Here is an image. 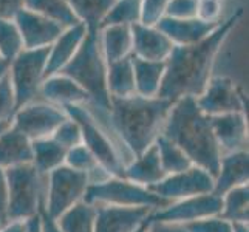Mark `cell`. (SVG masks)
Returning a JSON list of instances; mask_svg holds the SVG:
<instances>
[{
    "label": "cell",
    "mask_w": 249,
    "mask_h": 232,
    "mask_svg": "<svg viewBox=\"0 0 249 232\" xmlns=\"http://www.w3.org/2000/svg\"><path fill=\"white\" fill-rule=\"evenodd\" d=\"M221 212V196L213 192L189 196V198L177 200L167 204L166 208L153 211L147 221H166L187 225L196 220L220 215Z\"/></svg>",
    "instance_id": "8fae6325"
},
{
    "label": "cell",
    "mask_w": 249,
    "mask_h": 232,
    "mask_svg": "<svg viewBox=\"0 0 249 232\" xmlns=\"http://www.w3.org/2000/svg\"><path fill=\"white\" fill-rule=\"evenodd\" d=\"M25 232H42V220H40V212L36 214L34 217L27 220V229Z\"/></svg>",
    "instance_id": "bcb514c9"
},
{
    "label": "cell",
    "mask_w": 249,
    "mask_h": 232,
    "mask_svg": "<svg viewBox=\"0 0 249 232\" xmlns=\"http://www.w3.org/2000/svg\"><path fill=\"white\" fill-rule=\"evenodd\" d=\"M153 194L167 201H177L189 196L213 192V177L201 167L191 166L183 172L170 174L155 186L149 187Z\"/></svg>",
    "instance_id": "7c38bea8"
},
{
    "label": "cell",
    "mask_w": 249,
    "mask_h": 232,
    "mask_svg": "<svg viewBox=\"0 0 249 232\" xmlns=\"http://www.w3.org/2000/svg\"><path fill=\"white\" fill-rule=\"evenodd\" d=\"M96 206L79 201L56 220L61 232H94Z\"/></svg>",
    "instance_id": "f1b7e54d"
},
{
    "label": "cell",
    "mask_w": 249,
    "mask_h": 232,
    "mask_svg": "<svg viewBox=\"0 0 249 232\" xmlns=\"http://www.w3.org/2000/svg\"><path fill=\"white\" fill-rule=\"evenodd\" d=\"M23 8V0H0V20H13Z\"/></svg>",
    "instance_id": "60d3db41"
},
{
    "label": "cell",
    "mask_w": 249,
    "mask_h": 232,
    "mask_svg": "<svg viewBox=\"0 0 249 232\" xmlns=\"http://www.w3.org/2000/svg\"><path fill=\"white\" fill-rule=\"evenodd\" d=\"M98 34H99L102 54H104L107 64L121 61L124 57L132 56V48H133L132 27L113 25V27L101 28Z\"/></svg>",
    "instance_id": "cb8c5ba5"
},
{
    "label": "cell",
    "mask_w": 249,
    "mask_h": 232,
    "mask_svg": "<svg viewBox=\"0 0 249 232\" xmlns=\"http://www.w3.org/2000/svg\"><path fill=\"white\" fill-rule=\"evenodd\" d=\"M14 113H16V98L13 93L10 77L6 74L0 79V121H11Z\"/></svg>",
    "instance_id": "74e56055"
},
{
    "label": "cell",
    "mask_w": 249,
    "mask_h": 232,
    "mask_svg": "<svg viewBox=\"0 0 249 232\" xmlns=\"http://www.w3.org/2000/svg\"><path fill=\"white\" fill-rule=\"evenodd\" d=\"M8 206L6 221L28 220L40 212L45 203L47 175H42L33 164L6 169Z\"/></svg>",
    "instance_id": "5b68a950"
},
{
    "label": "cell",
    "mask_w": 249,
    "mask_h": 232,
    "mask_svg": "<svg viewBox=\"0 0 249 232\" xmlns=\"http://www.w3.org/2000/svg\"><path fill=\"white\" fill-rule=\"evenodd\" d=\"M141 17V0H115V3L104 16L99 30L113 25H125L132 27L135 23H140Z\"/></svg>",
    "instance_id": "1f68e13d"
},
{
    "label": "cell",
    "mask_w": 249,
    "mask_h": 232,
    "mask_svg": "<svg viewBox=\"0 0 249 232\" xmlns=\"http://www.w3.org/2000/svg\"><path fill=\"white\" fill-rule=\"evenodd\" d=\"M64 110L68 116L79 124L82 144L94 155L99 164L111 177H124L125 162L123 160L121 150L110 138L107 128H104V125L93 115L89 106H68Z\"/></svg>",
    "instance_id": "8992f818"
},
{
    "label": "cell",
    "mask_w": 249,
    "mask_h": 232,
    "mask_svg": "<svg viewBox=\"0 0 249 232\" xmlns=\"http://www.w3.org/2000/svg\"><path fill=\"white\" fill-rule=\"evenodd\" d=\"M8 68H10V62L6 61H0V79H2L3 76L8 74Z\"/></svg>",
    "instance_id": "7dc6e473"
},
{
    "label": "cell",
    "mask_w": 249,
    "mask_h": 232,
    "mask_svg": "<svg viewBox=\"0 0 249 232\" xmlns=\"http://www.w3.org/2000/svg\"><path fill=\"white\" fill-rule=\"evenodd\" d=\"M249 181V155L248 150L221 155L220 167L213 177V194L223 195Z\"/></svg>",
    "instance_id": "ffe728a7"
},
{
    "label": "cell",
    "mask_w": 249,
    "mask_h": 232,
    "mask_svg": "<svg viewBox=\"0 0 249 232\" xmlns=\"http://www.w3.org/2000/svg\"><path fill=\"white\" fill-rule=\"evenodd\" d=\"M220 217L231 223H248L249 218V187L238 186L221 195Z\"/></svg>",
    "instance_id": "4dcf8cb0"
},
{
    "label": "cell",
    "mask_w": 249,
    "mask_h": 232,
    "mask_svg": "<svg viewBox=\"0 0 249 232\" xmlns=\"http://www.w3.org/2000/svg\"><path fill=\"white\" fill-rule=\"evenodd\" d=\"M10 125H11V121H0V136H2V133H3Z\"/></svg>",
    "instance_id": "681fc988"
},
{
    "label": "cell",
    "mask_w": 249,
    "mask_h": 232,
    "mask_svg": "<svg viewBox=\"0 0 249 232\" xmlns=\"http://www.w3.org/2000/svg\"><path fill=\"white\" fill-rule=\"evenodd\" d=\"M234 232H249L248 223H234Z\"/></svg>",
    "instance_id": "c3c4849f"
},
{
    "label": "cell",
    "mask_w": 249,
    "mask_h": 232,
    "mask_svg": "<svg viewBox=\"0 0 249 232\" xmlns=\"http://www.w3.org/2000/svg\"><path fill=\"white\" fill-rule=\"evenodd\" d=\"M167 174L160 161L157 145L153 144L144 153L133 157L124 167V178L135 184L150 187L164 179Z\"/></svg>",
    "instance_id": "7402d4cb"
},
{
    "label": "cell",
    "mask_w": 249,
    "mask_h": 232,
    "mask_svg": "<svg viewBox=\"0 0 249 232\" xmlns=\"http://www.w3.org/2000/svg\"><path fill=\"white\" fill-rule=\"evenodd\" d=\"M42 101L65 108L68 106H89L90 98L78 84L61 73L48 76L40 89Z\"/></svg>",
    "instance_id": "d6986e66"
},
{
    "label": "cell",
    "mask_w": 249,
    "mask_h": 232,
    "mask_svg": "<svg viewBox=\"0 0 249 232\" xmlns=\"http://www.w3.org/2000/svg\"><path fill=\"white\" fill-rule=\"evenodd\" d=\"M33 147V160L31 164L39 174L48 175L50 172L65 164V153L67 150L59 145L53 138H42L31 141Z\"/></svg>",
    "instance_id": "4316f807"
},
{
    "label": "cell",
    "mask_w": 249,
    "mask_h": 232,
    "mask_svg": "<svg viewBox=\"0 0 249 232\" xmlns=\"http://www.w3.org/2000/svg\"><path fill=\"white\" fill-rule=\"evenodd\" d=\"M155 145L158 149L161 166L167 175L177 174V172H183L192 166V162L186 157V153L179 149L177 144L167 140L164 135L158 136L155 141Z\"/></svg>",
    "instance_id": "d6a6232c"
},
{
    "label": "cell",
    "mask_w": 249,
    "mask_h": 232,
    "mask_svg": "<svg viewBox=\"0 0 249 232\" xmlns=\"http://www.w3.org/2000/svg\"><path fill=\"white\" fill-rule=\"evenodd\" d=\"M89 186L87 174L62 164L47 175L45 203L42 209L47 212V215L57 220L71 206L84 200Z\"/></svg>",
    "instance_id": "9c48e42d"
},
{
    "label": "cell",
    "mask_w": 249,
    "mask_h": 232,
    "mask_svg": "<svg viewBox=\"0 0 249 232\" xmlns=\"http://www.w3.org/2000/svg\"><path fill=\"white\" fill-rule=\"evenodd\" d=\"M31 140L10 125L0 136V167L10 169L16 166L31 164Z\"/></svg>",
    "instance_id": "603a6c76"
},
{
    "label": "cell",
    "mask_w": 249,
    "mask_h": 232,
    "mask_svg": "<svg viewBox=\"0 0 249 232\" xmlns=\"http://www.w3.org/2000/svg\"><path fill=\"white\" fill-rule=\"evenodd\" d=\"M211 125L223 155L248 150V119L245 113L211 116Z\"/></svg>",
    "instance_id": "2e32d148"
},
{
    "label": "cell",
    "mask_w": 249,
    "mask_h": 232,
    "mask_svg": "<svg viewBox=\"0 0 249 232\" xmlns=\"http://www.w3.org/2000/svg\"><path fill=\"white\" fill-rule=\"evenodd\" d=\"M5 225V220L2 218V217H0V229H2V226Z\"/></svg>",
    "instance_id": "816d5d0a"
},
{
    "label": "cell",
    "mask_w": 249,
    "mask_h": 232,
    "mask_svg": "<svg viewBox=\"0 0 249 232\" xmlns=\"http://www.w3.org/2000/svg\"><path fill=\"white\" fill-rule=\"evenodd\" d=\"M245 10L237 8L223 19L215 31L194 45H174L166 59L158 98L175 102L181 98H198L212 77L221 47L242 22Z\"/></svg>",
    "instance_id": "6da1fadb"
},
{
    "label": "cell",
    "mask_w": 249,
    "mask_h": 232,
    "mask_svg": "<svg viewBox=\"0 0 249 232\" xmlns=\"http://www.w3.org/2000/svg\"><path fill=\"white\" fill-rule=\"evenodd\" d=\"M152 212L149 208L96 204L94 232H135L147 223Z\"/></svg>",
    "instance_id": "9a60e30c"
},
{
    "label": "cell",
    "mask_w": 249,
    "mask_h": 232,
    "mask_svg": "<svg viewBox=\"0 0 249 232\" xmlns=\"http://www.w3.org/2000/svg\"><path fill=\"white\" fill-rule=\"evenodd\" d=\"M107 90L110 99H123L136 94L132 56L107 64Z\"/></svg>",
    "instance_id": "484cf974"
},
{
    "label": "cell",
    "mask_w": 249,
    "mask_h": 232,
    "mask_svg": "<svg viewBox=\"0 0 249 232\" xmlns=\"http://www.w3.org/2000/svg\"><path fill=\"white\" fill-rule=\"evenodd\" d=\"M67 118L68 115L64 108L48 104L45 101H33L16 110L11 118V125L31 141H36L51 138V135Z\"/></svg>",
    "instance_id": "30bf717a"
},
{
    "label": "cell",
    "mask_w": 249,
    "mask_h": 232,
    "mask_svg": "<svg viewBox=\"0 0 249 232\" xmlns=\"http://www.w3.org/2000/svg\"><path fill=\"white\" fill-rule=\"evenodd\" d=\"M14 23L19 28V33L23 40L25 50H39L48 48L53 45V42L61 36L62 31L67 30L59 23L47 19V17L36 14L27 8L14 16Z\"/></svg>",
    "instance_id": "5bb4252c"
},
{
    "label": "cell",
    "mask_w": 249,
    "mask_h": 232,
    "mask_svg": "<svg viewBox=\"0 0 249 232\" xmlns=\"http://www.w3.org/2000/svg\"><path fill=\"white\" fill-rule=\"evenodd\" d=\"M48 48L23 50L10 62L8 77L16 98V110L37 101L40 96L42 84L45 81Z\"/></svg>",
    "instance_id": "ba28073f"
},
{
    "label": "cell",
    "mask_w": 249,
    "mask_h": 232,
    "mask_svg": "<svg viewBox=\"0 0 249 232\" xmlns=\"http://www.w3.org/2000/svg\"><path fill=\"white\" fill-rule=\"evenodd\" d=\"M172 104L174 102L162 98H142L138 94L110 99V125L132 158L155 144Z\"/></svg>",
    "instance_id": "3957f363"
},
{
    "label": "cell",
    "mask_w": 249,
    "mask_h": 232,
    "mask_svg": "<svg viewBox=\"0 0 249 232\" xmlns=\"http://www.w3.org/2000/svg\"><path fill=\"white\" fill-rule=\"evenodd\" d=\"M90 204L125 206V208H149L152 211L166 208L170 201L153 194L149 187L135 184L124 177H110L102 183L90 184L84 195Z\"/></svg>",
    "instance_id": "52a82bcc"
},
{
    "label": "cell",
    "mask_w": 249,
    "mask_h": 232,
    "mask_svg": "<svg viewBox=\"0 0 249 232\" xmlns=\"http://www.w3.org/2000/svg\"><path fill=\"white\" fill-rule=\"evenodd\" d=\"M133 48L132 54L144 61L166 62L174 44L170 39L157 27H145L142 23L132 25Z\"/></svg>",
    "instance_id": "e0dca14e"
},
{
    "label": "cell",
    "mask_w": 249,
    "mask_h": 232,
    "mask_svg": "<svg viewBox=\"0 0 249 232\" xmlns=\"http://www.w3.org/2000/svg\"><path fill=\"white\" fill-rule=\"evenodd\" d=\"M25 229H27V220H11L5 223L0 232H25Z\"/></svg>",
    "instance_id": "f6af8a7d"
},
{
    "label": "cell",
    "mask_w": 249,
    "mask_h": 232,
    "mask_svg": "<svg viewBox=\"0 0 249 232\" xmlns=\"http://www.w3.org/2000/svg\"><path fill=\"white\" fill-rule=\"evenodd\" d=\"M220 23H208L200 20L198 17L172 19L164 16L155 27L164 33L174 45H194L208 37L212 31H215Z\"/></svg>",
    "instance_id": "ac0fdd59"
},
{
    "label": "cell",
    "mask_w": 249,
    "mask_h": 232,
    "mask_svg": "<svg viewBox=\"0 0 249 232\" xmlns=\"http://www.w3.org/2000/svg\"><path fill=\"white\" fill-rule=\"evenodd\" d=\"M23 50V40L14 20H0V59L11 62Z\"/></svg>",
    "instance_id": "836d02e7"
},
{
    "label": "cell",
    "mask_w": 249,
    "mask_h": 232,
    "mask_svg": "<svg viewBox=\"0 0 249 232\" xmlns=\"http://www.w3.org/2000/svg\"><path fill=\"white\" fill-rule=\"evenodd\" d=\"M51 138H53L59 145H62L65 150H70V149L76 147V145L82 144L81 127L74 119L68 116L65 121L56 128L54 133L51 135Z\"/></svg>",
    "instance_id": "e575fe53"
},
{
    "label": "cell",
    "mask_w": 249,
    "mask_h": 232,
    "mask_svg": "<svg viewBox=\"0 0 249 232\" xmlns=\"http://www.w3.org/2000/svg\"><path fill=\"white\" fill-rule=\"evenodd\" d=\"M87 34V28L82 23L74 25L71 28H67L62 31L53 45L48 48L47 67H45V79L48 76L57 74L62 68L71 61L76 51L79 50L82 40Z\"/></svg>",
    "instance_id": "44dd1931"
},
{
    "label": "cell",
    "mask_w": 249,
    "mask_h": 232,
    "mask_svg": "<svg viewBox=\"0 0 249 232\" xmlns=\"http://www.w3.org/2000/svg\"><path fill=\"white\" fill-rule=\"evenodd\" d=\"M189 232H234V223H231L220 215L196 220L184 225Z\"/></svg>",
    "instance_id": "8d00e7d4"
},
{
    "label": "cell",
    "mask_w": 249,
    "mask_h": 232,
    "mask_svg": "<svg viewBox=\"0 0 249 232\" xmlns=\"http://www.w3.org/2000/svg\"><path fill=\"white\" fill-rule=\"evenodd\" d=\"M67 3L87 31L98 33L102 19L115 0H67Z\"/></svg>",
    "instance_id": "f546056e"
},
{
    "label": "cell",
    "mask_w": 249,
    "mask_h": 232,
    "mask_svg": "<svg viewBox=\"0 0 249 232\" xmlns=\"http://www.w3.org/2000/svg\"><path fill=\"white\" fill-rule=\"evenodd\" d=\"M59 73L73 79L89 94V107L98 108L102 116H108L110 96L107 90V62L102 54L98 33L87 31L79 50Z\"/></svg>",
    "instance_id": "277c9868"
},
{
    "label": "cell",
    "mask_w": 249,
    "mask_h": 232,
    "mask_svg": "<svg viewBox=\"0 0 249 232\" xmlns=\"http://www.w3.org/2000/svg\"><path fill=\"white\" fill-rule=\"evenodd\" d=\"M196 104L208 116L226 113H245L246 101L232 79L212 76L204 91L196 98Z\"/></svg>",
    "instance_id": "4fadbf2b"
},
{
    "label": "cell",
    "mask_w": 249,
    "mask_h": 232,
    "mask_svg": "<svg viewBox=\"0 0 249 232\" xmlns=\"http://www.w3.org/2000/svg\"><path fill=\"white\" fill-rule=\"evenodd\" d=\"M198 10V0H169L166 17L172 19H194Z\"/></svg>",
    "instance_id": "f35d334b"
},
{
    "label": "cell",
    "mask_w": 249,
    "mask_h": 232,
    "mask_svg": "<svg viewBox=\"0 0 249 232\" xmlns=\"http://www.w3.org/2000/svg\"><path fill=\"white\" fill-rule=\"evenodd\" d=\"M145 229H147V223H144V225L140 229H136L135 232H145Z\"/></svg>",
    "instance_id": "f907efd6"
},
{
    "label": "cell",
    "mask_w": 249,
    "mask_h": 232,
    "mask_svg": "<svg viewBox=\"0 0 249 232\" xmlns=\"http://www.w3.org/2000/svg\"><path fill=\"white\" fill-rule=\"evenodd\" d=\"M167 5L169 0H141L140 23L145 25V27H155L166 16Z\"/></svg>",
    "instance_id": "d590c367"
},
{
    "label": "cell",
    "mask_w": 249,
    "mask_h": 232,
    "mask_svg": "<svg viewBox=\"0 0 249 232\" xmlns=\"http://www.w3.org/2000/svg\"><path fill=\"white\" fill-rule=\"evenodd\" d=\"M133 74H135V91L142 98H158L162 77H164V62L144 61L132 54Z\"/></svg>",
    "instance_id": "d4e9b609"
},
{
    "label": "cell",
    "mask_w": 249,
    "mask_h": 232,
    "mask_svg": "<svg viewBox=\"0 0 249 232\" xmlns=\"http://www.w3.org/2000/svg\"><path fill=\"white\" fill-rule=\"evenodd\" d=\"M145 232H189L184 225L178 223H166V221H147Z\"/></svg>",
    "instance_id": "b9f144b4"
},
{
    "label": "cell",
    "mask_w": 249,
    "mask_h": 232,
    "mask_svg": "<svg viewBox=\"0 0 249 232\" xmlns=\"http://www.w3.org/2000/svg\"><path fill=\"white\" fill-rule=\"evenodd\" d=\"M196 17L208 23H220L223 17V0H198Z\"/></svg>",
    "instance_id": "ab89813d"
},
{
    "label": "cell",
    "mask_w": 249,
    "mask_h": 232,
    "mask_svg": "<svg viewBox=\"0 0 249 232\" xmlns=\"http://www.w3.org/2000/svg\"><path fill=\"white\" fill-rule=\"evenodd\" d=\"M23 8L47 17L64 28H71L81 23L67 0H23Z\"/></svg>",
    "instance_id": "83f0119b"
},
{
    "label": "cell",
    "mask_w": 249,
    "mask_h": 232,
    "mask_svg": "<svg viewBox=\"0 0 249 232\" xmlns=\"http://www.w3.org/2000/svg\"><path fill=\"white\" fill-rule=\"evenodd\" d=\"M40 220H42V232H61L54 218L47 215L44 209H40Z\"/></svg>",
    "instance_id": "ee69618b"
},
{
    "label": "cell",
    "mask_w": 249,
    "mask_h": 232,
    "mask_svg": "<svg viewBox=\"0 0 249 232\" xmlns=\"http://www.w3.org/2000/svg\"><path fill=\"white\" fill-rule=\"evenodd\" d=\"M6 206H8V183L6 172L0 167V217L6 223Z\"/></svg>",
    "instance_id": "7bdbcfd3"
},
{
    "label": "cell",
    "mask_w": 249,
    "mask_h": 232,
    "mask_svg": "<svg viewBox=\"0 0 249 232\" xmlns=\"http://www.w3.org/2000/svg\"><path fill=\"white\" fill-rule=\"evenodd\" d=\"M161 135L177 144L192 166L217 175L223 153L212 132L211 116L203 113L195 98L186 96L172 104Z\"/></svg>",
    "instance_id": "7a4b0ae2"
},
{
    "label": "cell",
    "mask_w": 249,
    "mask_h": 232,
    "mask_svg": "<svg viewBox=\"0 0 249 232\" xmlns=\"http://www.w3.org/2000/svg\"><path fill=\"white\" fill-rule=\"evenodd\" d=\"M0 61H2V59H0Z\"/></svg>",
    "instance_id": "f5cc1de1"
}]
</instances>
